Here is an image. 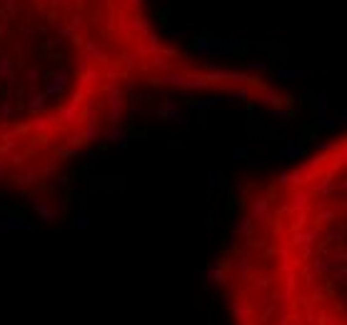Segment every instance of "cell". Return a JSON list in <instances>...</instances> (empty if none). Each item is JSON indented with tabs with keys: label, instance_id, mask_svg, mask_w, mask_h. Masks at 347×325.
<instances>
[{
	"label": "cell",
	"instance_id": "cell-29",
	"mask_svg": "<svg viewBox=\"0 0 347 325\" xmlns=\"http://www.w3.org/2000/svg\"><path fill=\"white\" fill-rule=\"evenodd\" d=\"M102 158H105V153H102V150H98V153H90V155H88V163H90V165H98Z\"/></svg>",
	"mask_w": 347,
	"mask_h": 325
},
{
	"label": "cell",
	"instance_id": "cell-25",
	"mask_svg": "<svg viewBox=\"0 0 347 325\" xmlns=\"http://www.w3.org/2000/svg\"><path fill=\"white\" fill-rule=\"evenodd\" d=\"M15 113V105L10 100H3V105H0V120H3V118H10Z\"/></svg>",
	"mask_w": 347,
	"mask_h": 325
},
{
	"label": "cell",
	"instance_id": "cell-7",
	"mask_svg": "<svg viewBox=\"0 0 347 325\" xmlns=\"http://www.w3.org/2000/svg\"><path fill=\"white\" fill-rule=\"evenodd\" d=\"M267 213H270V200L267 198H255L252 200V208H250V218L255 225H263L267 220Z\"/></svg>",
	"mask_w": 347,
	"mask_h": 325
},
{
	"label": "cell",
	"instance_id": "cell-19",
	"mask_svg": "<svg viewBox=\"0 0 347 325\" xmlns=\"http://www.w3.org/2000/svg\"><path fill=\"white\" fill-rule=\"evenodd\" d=\"M255 228V223H252V218L250 215H242L240 218V223H237V228H235V235H242V233H250Z\"/></svg>",
	"mask_w": 347,
	"mask_h": 325
},
{
	"label": "cell",
	"instance_id": "cell-9",
	"mask_svg": "<svg viewBox=\"0 0 347 325\" xmlns=\"http://www.w3.org/2000/svg\"><path fill=\"white\" fill-rule=\"evenodd\" d=\"M70 228L78 230V233H85L90 228V215H88V203H83L80 205V210L75 213V218L70 220Z\"/></svg>",
	"mask_w": 347,
	"mask_h": 325
},
{
	"label": "cell",
	"instance_id": "cell-2",
	"mask_svg": "<svg viewBox=\"0 0 347 325\" xmlns=\"http://www.w3.org/2000/svg\"><path fill=\"white\" fill-rule=\"evenodd\" d=\"M105 105H108V120L113 125H117L120 120H123V105H125V93H123L120 85H110V88H108Z\"/></svg>",
	"mask_w": 347,
	"mask_h": 325
},
{
	"label": "cell",
	"instance_id": "cell-28",
	"mask_svg": "<svg viewBox=\"0 0 347 325\" xmlns=\"http://www.w3.org/2000/svg\"><path fill=\"white\" fill-rule=\"evenodd\" d=\"M3 5H5L8 15H15V13H18V0H3Z\"/></svg>",
	"mask_w": 347,
	"mask_h": 325
},
{
	"label": "cell",
	"instance_id": "cell-5",
	"mask_svg": "<svg viewBox=\"0 0 347 325\" xmlns=\"http://www.w3.org/2000/svg\"><path fill=\"white\" fill-rule=\"evenodd\" d=\"M67 83H70V75H67L65 70H58L53 78L48 80V85H45V98H55V95H60L65 88H67Z\"/></svg>",
	"mask_w": 347,
	"mask_h": 325
},
{
	"label": "cell",
	"instance_id": "cell-16",
	"mask_svg": "<svg viewBox=\"0 0 347 325\" xmlns=\"http://www.w3.org/2000/svg\"><path fill=\"white\" fill-rule=\"evenodd\" d=\"M15 73H13V60L10 58H0V83L10 80Z\"/></svg>",
	"mask_w": 347,
	"mask_h": 325
},
{
	"label": "cell",
	"instance_id": "cell-3",
	"mask_svg": "<svg viewBox=\"0 0 347 325\" xmlns=\"http://www.w3.org/2000/svg\"><path fill=\"white\" fill-rule=\"evenodd\" d=\"M158 118L170 125H185L187 123V110L178 108V103L175 100H165L163 103V108L158 110Z\"/></svg>",
	"mask_w": 347,
	"mask_h": 325
},
{
	"label": "cell",
	"instance_id": "cell-14",
	"mask_svg": "<svg viewBox=\"0 0 347 325\" xmlns=\"http://www.w3.org/2000/svg\"><path fill=\"white\" fill-rule=\"evenodd\" d=\"M190 45H193V50H195L198 55H207V53H210V38H207V35L193 38V40H190Z\"/></svg>",
	"mask_w": 347,
	"mask_h": 325
},
{
	"label": "cell",
	"instance_id": "cell-10",
	"mask_svg": "<svg viewBox=\"0 0 347 325\" xmlns=\"http://www.w3.org/2000/svg\"><path fill=\"white\" fill-rule=\"evenodd\" d=\"M305 155V150L297 145V140H287V145L277 153V160H297Z\"/></svg>",
	"mask_w": 347,
	"mask_h": 325
},
{
	"label": "cell",
	"instance_id": "cell-4",
	"mask_svg": "<svg viewBox=\"0 0 347 325\" xmlns=\"http://www.w3.org/2000/svg\"><path fill=\"white\" fill-rule=\"evenodd\" d=\"M18 230H33V225L13 213H0V233H18Z\"/></svg>",
	"mask_w": 347,
	"mask_h": 325
},
{
	"label": "cell",
	"instance_id": "cell-21",
	"mask_svg": "<svg viewBox=\"0 0 347 325\" xmlns=\"http://www.w3.org/2000/svg\"><path fill=\"white\" fill-rule=\"evenodd\" d=\"M248 70H252V73H265V70H270V63H267V60H248Z\"/></svg>",
	"mask_w": 347,
	"mask_h": 325
},
{
	"label": "cell",
	"instance_id": "cell-27",
	"mask_svg": "<svg viewBox=\"0 0 347 325\" xmlns=\"http://www.w3.org/2000/svg\"><path fill=\"white\" fill-rule=\"evenodd\" d=\"M230 158H235V160H248V150H245V148H232V150H230Z\"/></svg>",
	"mask_w": 347,
	"mask_h": 325
},
{
	"label": "cell",
	"instance_id": "cell-30",
	"mask_svg": "<svg viewBox=\"0 0 347 325\" xmlns=\"http://www.w3.org/2000/svg\"><path fill=\"white\" fill-rule=\"evenodd\" d=\"M5 178H8V170H5V163L0 160V183H3Z\"/></svg>",
	"mask_w": 347,
	"mask_h": 325
},
{
	"label": "cell",
	"instance_id": "cell-13",
	"mask_svg": "<svg viewBox=\"0 0 347 325\" xmlns=\"http://www.w3.org/2000/svg\"><path fill=\"white\" fill-rule=\"evenodd\" d=\"M260 100L265 103V105H270V108H280L285 100H290L287 95H282V93H277V90H270V88H265V93L260 95Z\"/></svg>",
	"mask_w": 347,
	"mask_h": 325
},
{
	"label": "cell",
	"instance_id": "cell-15",
	"mask_svg": "<svg viewBox=\"0 0 347 325\" xmlns=\"http://www.w3.org/2000/svg\"><path fill=\"white\" fill-rule=\"evenodd\" d=\"M210 285H215V280H213V265H207V268L200 270V275H198V288L207 290Z\"/></svg>",
	"mask_w": 347,
	"mask_h": 325
},
{
	"label": "cell",
	"instance_id": "cell-23",
	"mask_svg": "<svg viewBox=\"0 0 347 325\" xmlns=\"http://www.w3.org/2000/svg\"><path fill=\"white\" fill-rule=\"evenodd\" d=\"M217 188H220V180H217V173H215V170H207V190H210V193H215V190H217Z\"/></svg>",
	"mask_w": 347,
	"mask_h": 325
},
{
	"label": "cell",
	"instance_id": "cell-20",
	"mask_svg": "<svg viewBox=\"0 0 347 325\" xmlns=\"http://www.w3.org/2000/svg\"><path fill=\"white\" fill-rule=\"evenodd\" d=\"M33 125H35L38 130H50V128L58 125V115H55V118H40V120L35 118V120H33Z\"/></svg>",
	"mask_w": 347,
	"mask_h": 325
},
{
	"label": "cell",
	"instance_id": "cell-1",
	"mask_svg": "<svg viewBox=\"0 0 347 325\" xmlns=\"http://www.w3.org/2000/svg\"><path fill=\"white\" fill-rule=\"evenodd\" d=\"M165 83L172 85V88H178V90H185V93L210 88V83H207L205 75H193L187 70H178V68H170L167 75H165Z\"/></svg>",
	"mask_w": 347,
	"mask_h": 325
},
{
	"label": "cell",
	"instance_id": "cell-31",
	"mask_svg": "<svg viewBox=\"0 0 347 325\" xmlns=\"http://www.w3.org/2000/svg\"><path fill=\"white\" fill-rule=\"evenodd\" d=\"M130 5H135V8H140V5H143V0H130Z\"/></svg>",
	"mask_w": 347,
	"mask_h": 325
},
{
	"label": "cell",
	"instance_id": "cell-26",
	"mask_svg": "<svg viewBox=\"0 0 347 325\" xmlns=\"http://www.w3.org/2000/svg\"><path fill=\"white\" fill-rule=\"evenodd\" d=\"M187 110L205 113V110H207V105H205V100H187Z\"/></svg>",
	"mask_w": 347,
	"mask_h": 325
},
{
	"label": "cell",
	"instance_id": "cell-6",
	"mask_svg": "<svg viewBox=\"0 0 347 325\" xmlns=\"http://www.w3.org/2000/svg\"><path fill=\"white\" fill-rule=\"evenodd\" d=\"M232 315L237 318L240 325H250V320H252V305L245 298H235L232 300Z\"/></svg>",
	"mask_w": 347,
	"mask_h": 325
},
{
	"label": "cell",
	"instance_id": "cell-8",
	"mask_svg": "<svg viewBox=\"0 0 347 325\" xmlns=\"http://www.w3.org/2000/svg\"><path fill=\"white\" fill-rule=\"evenodd\" d=\"M35 213L43 223H50V220H55L60 215L58 203H53V200H35Z\"/></svg>",
	"mask_w": 347,
	"mask_h": 325
},
{
	"label": "cell",
	"instance_id": "cell-17",
	"mask_svg": "<svg viewBox=\"0 0 347 325\" xmlns=\"http://www.w3.org/2000/svg\"><path fill=\"white\" fill-rule=\"evenodd\" d=\"M25 108H28V110H45V95L33 93V98L25 103Z\"/></svg>",
	"mask_w": 347,
	"mask_h": 325
},
{
	"label": "cell",
	"instance_id": "cell-22",
	"mask_svg": "<svg viewBox=\"0 0 347 325\" xmlns=\"http://www.w3.org/2000/svg\"><path fill=\"white\" fill-rule=\"evenodd\" d=\"M270 118H275V120H280V123H287V120H290V110H285L282 105H280V108H272V110H270Z\"/></svg>",
	"mask_w": 347,
	"mask_h": 325
},
{
	"label": "cell",
	"instance_id": "cell-24",
	"mask_svg": "<svg viewBox=\"0 0 347 325\" xmlns=\"http://www.w3.org/2000/svg\"><path fill=\"white\" fill-rule=\"evenodd\" d=\"M165 38H170V40H185V38H187V33H185V30H180V28H170V30L165 33Z\"/></svg>",
	"mask_w": 347,
	"mask_h": 325
},
{
	"label": "cell",
	"instance_id": "cell-18",
	"mask_svg": "<svg viewBox=\"0 0 347 325\" xmlns=\"http://www.w3.org/2000/svg\"><path fill=\"white\" fill-rule=\"evenodd\" d=\"M317 120H327V93L322 90L320 95H317Z\"/></svg>",
	"mask_w": 347,
	"mask_h": 325
},
{
	"label": "cell",
	"instance_id": "cell-11",
	"mask_svg": "<svg viewBox=\"0 0 347 325\" xmlns=\"http://www.w3.org/2000/svg\"><path fill=\"white\" fill-rule=\"evenodd\" d=\"M275 80H302L307 78V70H295V68H275Z\"/></svg>",
	"mask_w": 347,
	"mask_h": 325
},
{
	"label": "cell",
	"instance_id": "cell-12",
	"mask_svg": "<svg viewBox=\"0 0 347 325\" xmlns=\"http://www.w3.org/2000/svg\"><path fill=\"white\" fill-rule=\"evenodd\" d=\"M108 140L113 143V145H117L120 150H125L128 145H130V133H125V130H120V128H110L108 130Z\"/></svg>",
	"mask_w": 347,
	"mask_h": 325
}]
</instances>
